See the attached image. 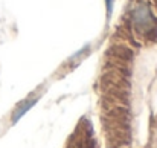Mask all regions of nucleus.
<instances>
[{
    "label": "nucleus",
    "instance_id": "f257e3e1",
    "mask_svg": "<svg viewBox=\"0 0 157 148\" xmlns=\"http://www.w3.org/2000/svg\"><path fill=\"white\" fill-rule=\"evenodd\" d=\"M131 25L140 35H148L156 29V15L148 3L139 2L131 9Z\"/></svg>",
    "mask_w": 157,
    "mask_h": 148
},
{
    "label": "nucleus",
    "instance_id": "f03ea898",
    "mask_svg": "<svg viewBox=\"0 0 157 148\" xmlns=\"http://www.w3.org/2000/svg\"><path fill=\"white\" fill-rule=\"evenodd\" d=\"M37 101H38V96H29V98H26L25 101H21V102L15 107V110H14V113H12V122L15 124L29 108H32V107L37 104Z\"/></svg>",
    "mask_w": 157,
    "mask_h": 148
}]
</instances>
